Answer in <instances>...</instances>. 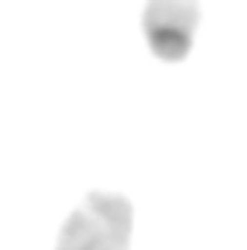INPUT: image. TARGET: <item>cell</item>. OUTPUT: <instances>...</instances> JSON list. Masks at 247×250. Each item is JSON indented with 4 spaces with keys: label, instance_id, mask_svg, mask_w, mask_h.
Returning a JSON list of instances; mask_svg holds the SVG:
<instances>
[{
    "label": "cell",
    "instance_id": "obj_1",
    "mask_svg": "<svg viewBox=\"0 0 247 250\" xmlns=\"http://www.w3.org/2000/svg\"><path fill=\"white\" fill-rule=\"evenodd\" d=\"M134 236V207L120 192H87L64 218L56 250H128Z\"/></svg>",
    "mask_w": 247,
    "mask_h": 250
},
{
    "label": "cell",
    "instance_id": "obj_2",
    "mask_svg": "<svg viewBox=\"0 0 247 250\" xmlns=\"http://www.w3.org/2000/svg\"><path fill=\"white\" fill-rule=\"evenodd\" d=\"M148 47L163 62H181L198 26V0H148L143 15Z\"/></svg>",
    "mask_w": 247,
    "mask_h": 250
}]
</instances>
